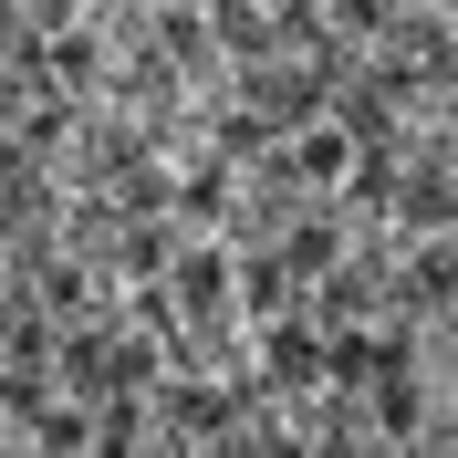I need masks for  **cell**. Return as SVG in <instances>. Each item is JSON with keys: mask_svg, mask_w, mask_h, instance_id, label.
<instances>
[{"mask_svg": "<svg viewBox=\"0 0 458 458\" xmlns=\"http://www.w3.org/2000/svg\"><path fill=\"white\" fill-rule=\"evenodd\" d=\"M323 73H313V53H260V63H240V105L271 125V136H292V125H313L323 114Z\"/></svg>", "mask_w": 458, "mask_h": 458, "instance_id": "cell-1", "label": "cell"}, {"mask_svg": "<svg viewBox=\"0 0 458 458\" xmlns=\"http://www.w3.org/2000/svg\"><path fill=\"white\" fill-rule=\"evenodd\" d=\"M260 386L271 396H313L323 386V323L313 313H271L260 323Z\"/></svg>", "mask_w": 458, "mask_h": 458, "instance_id": "cell-2", "label": "cell"}, {"mask_svg": "<svg viewBox=\"0 0 458 458\" xmlns=\"http://www.w3.org/2000/svg\"><path fill=\"white\" fill-rule=\"evenodd\" d=\"M157 292H167V313H219L229 302V250L219 240H177V260L157 271Z\"/></svg>", "mask_w": 458, "mask_h": 458, "instance_id": "cell-3", "label": "cell"}, {"mask_svg": "<svg viewBox=\"0 0 458 458\" xmlns=\"http://www.w3.org/2000/svg\"><path fill=\"white\" fill-rule=\"evenodd\" d=\"M229 302L250 323H271V313H302V271H292L282 250H250V260H229Z\"/></svg>", "mask_w": 458, "mask_h": 458, "instance_id": "cell-4", "label": "cell"}, {"mask_svg": "<svg viewBox=\"0 0 458 458\" xmlns=\"http://www.w3.org/2000/svg\"><path fill=\"white\" fill-rule=\"evenodd\" d=\"M344 157H354V136H344L334 114H313V125H292V136H282V167L302 177L313 199H323V188H334V177H344Z\"/></svg>", "mask_w": 458, "mask_h": 458, "instance_id": "cell-5", "label": "cell"}, {"mask_svg": "<svg viewBox=\"0 0 458 458\" xmlns=\"http://www.w3.org/2000/svg\"><path fill=\"white\" fill-rule=\"evenodd\" d=\"M240 406H250L240 386H208L199 375V386H167V428L177 437H240Z\"/></svg>", "mask_w": 458, "mask_h": 458, "instance_id": "cell-6", "label": "cell"}, {"mask_svg": "<svg viewBox=\"0 0 458 458\" xmlns=\"http://www.w3.org/2000/svg\"><path fill=\"white\" fill-rule=\"evenodd\" d=\"M199 21H208V53H229V63L282 53V42H271V0H208Z\"/></svg>", "mask_w": 458, "mask_h": 458, "instance_id": "cell-7", "label": "cell"}, {"mask_svg": "<svg viewBox=\"0 0 458 458\" xmlns=\"http://www.w3.org/2000/svg\"><path fill=\"white\" fill-rule=\"evenodd\" d=\"M396 302H406V313H428V323H448L458 282H448V240H437V229H428V240H417V260H406V271H396Z\"/></svg>", "mask_w": 458, "mask_h": 458, "instance_id": "cell-8", "label": "cell"}, {"mask_svg": "<svg viewBox=\"0 0 458 458\" xmlns=\"http://www.w3.org/2000/svg\"><path fill=\"white\" fill-rule=\"evenodd\" d=\"M282 260L302 271V282H313V271H334V260H344V219H334V208H313V199H302V208L282 219Z\"/></svg>", "mask_w": 458, "mask_h": 458, "instance_id": "cell-9", "label": "cell"}, {"mask_svg": "<svg viewBox=\"0 0 458 458\" xmlns=\"http://www.w3.org/2000/svg\"><path fill=\"white\" fill-rule=\"evenodd\" d=\"M0 354L11 365H53V302H0Z\"/></svg>", "mask_w": 458, "mask_h": 458, "instance_id": "cell-10", "label": "cell"}, {"mask_svg": "<svg viewBox=\"0 0 458 458\" xmlns=\"http://www.w3.org/2000/svg\"><path fill=\"white\" fill-rule=\"evenodd\" d=\"M146 386H157V344H146V334H114L105 344V396H146Z\"/></svg>", "mask_w": 458, "mask_h": 458, "instance_id": "cell-11", "label": "cell"}, {"mask_svg": "<svg viewBox=\"0 0 458 458\" xmlns=\"http://www.w3.org/2000/svg\"><path fill=\"white\" fill-rule=\"evenodd\" d=\"M177 219H188V229H208V219H229V157H208V167L188 177V188H177Z\"/></svg>", "mask_w": 458, "mask_h": 458, "instance_id": "cell-12", "label": "cell"}, {"mask_svg": "<svg viewBox=\"0 0 458 458\" xmlns=\"http://www.w3.org/2000/svg\"><path fill=\"white\" fill-rule=\"evenodd\" d=\"M271 146H282V136H271L250 105H229V114H219V157H229V167H250V157H271Z\"/></svg>", "mask_w": 458, "mask_h": 458, "instance_id": "cell-13", "label": "cell"}, {"mask_svg": "<svg viewBox=\"0 0 458 458\" xmlns=\"http://www.w3.org/2000/svg\"><path fill=\"white\" fill-rule=\"evenodd\" d=\"M31 437H42V448H84V396H42V406H31Z\"/></svg>", "mask_w": 458, "mask_h": 458, "instance_id": "cell-14", "label": "cell"}]
</instances>
